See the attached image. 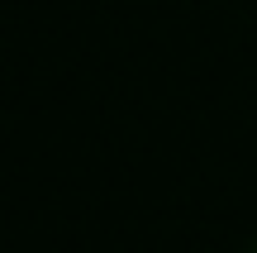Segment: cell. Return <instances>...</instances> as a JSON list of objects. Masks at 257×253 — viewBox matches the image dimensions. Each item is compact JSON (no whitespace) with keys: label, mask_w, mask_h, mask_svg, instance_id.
<instances>
[{"label":"cell","mask_w":257,"mask_h":253,"mask_svg":"<svg viewBox=\"0 0 257 253\" xmlns=\"http://www.w3.org/2000/svg\"><path fill=\"white\" fill-rule=\"evenodd\" d=\"M248 253H257V239H252V244H248Z\"/></svg>","instance_id":"obj_1"}]
</instances>
